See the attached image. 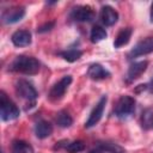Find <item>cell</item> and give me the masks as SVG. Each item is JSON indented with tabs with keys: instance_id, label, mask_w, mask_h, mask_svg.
<instances>
[{
	"instance_id": "cell-1",
	"label": "cell",
	"mask_w": 153,
	"mask_h": 153,
	"mask_svg": "<svg viewBox=\"0 0 153 153\" xmlns=\"http://www.w3.org/2000/svg\"><path fill=\"white\" fill-rule=\"evenodd\" d=\"M41 63L37 59L26 55L17 56L10 65V69L16 73H22L26 75H35L39 72Z\"/></svg>"
},
{
	"instance_id": "cell-2",
	"label": "cell",
	"mask_w": 153,
	"mask_h": 153,
	"mask_svg": "<svg viewBox=\"0 0 153 153\" xmlns=\"http://www.w3.org/2000/svg\"><path fill=\"white\" fill-rule=\"evenodd\" d=\"M135 104H136V102H135V99L133 97H130V96H121L120 99L117 100L116 105H115L114 112L118 118L127 120L134 114Z\"/></svg>"
},
{
	"instance_id": "cell-3",
	"label": "cell",
	"mask_w": 153,
	"mask_h": 153,
	"mask_svg": "<svg viewBox=\"0 0 153 153\" xmlns=\"http://www.w3.org/2000/svg\"><path fill=\"white\" fill-rule=\"evenodd\" d=\"M16 92L22 99L26 100L30 104V106L35 105L36 99L38 97V93H37L36 88L33 87V85L31 82H29L25 79L17 80V82H16Z\"/></svg>"
},
{
	"instance_id": "cell-4",
	"label": "cell",
	"mask_w": 153,
	"mask_h": 153,
	"mask_svg": "<svg viewBox=\"0 0 153 153\" xmlns=\"http://www.w3.org/2000/svg\"><path fill=\"white\" fill-rule=\"evenodd\" d=\"M20 115L17 105L5 94L4 91L0 93V116L2 121H11L18 118Z\"/></svg>"
},
{
	"instance_id": "cell-5",
	"label": "cell",
	"mask_w": 153,
	"mask_h": 153,
	"mask_svg": "<svg viewBox=\"0 0 153 153\" xmlns=\"http://www.w3.org/2000/svg\"><path fill=\"white\" fill-rule=\"evenodd\" d=\"M71 18L79 23H86V22L88 23L96 18V12L93 11V8L91 6L81 5V6H76L72 10Z\"/></svg>"
},
{
	"instance_id": "cell-6",
	"label": "cell",
	"mask_w": 153,
	"mask_h": 153,
	"mask_svg": "<svg viewBox=\"0 0 153 153\" xmlns=\"http://www.w3.org/2000/svg\"><path fill=\"white\" fill-rule=\"evenodd\" d=\"M72 75H65V76H62L56 84H54V86L50 88V91H49V98L51 99V100H60L63 96H65V93H66V91L68 90V86L71 85V82H72Z\"/></svg>"
},
{
	"instance_id": "cell-7",
	"label": "cell",
	"mask_w": 153,
	"mask_h": 153,
	"mask_svg": "<svg viewBox=\"0 0 153 153\" xmlns=\"http://www.w3.org/2000/svg\"><path fill=\"white\" fill-rule=\"evenodd\" d=\"M152 51H153V37H146L134 45V48L128 54V59H134L137 56L147 55Z\"/></svg>"
},
{
	"instance_id": "cell-8",
	"label": "cell",
	"mask_w": 153,
	"mask_h": 153,
	"mask_svg": "<svg viewBox=\"0 0 153 153\" xmlns=\"http://www.w3.org/2000/svg\"><path fill=\"white\" fill-rule=\"evenodd\" d=\"M106 102H108L106 96H103L99 99V102L96 104V106L91 111V114H90V116H88V118H87V121L85 123V127L86 128H92V127H94L100 121V118L103 116V112H104V109H105Z\"/></svg>"
},
{
	"instance_id": "cell-9",
	"label": "cell",
	"mask_w": 153,
	"mask_h": 153,
	"mask_svg": "<svg viewBox=\"0 0 153 153\" xmlns=\"http://www.w3.org/2000/svg\"><path fill=\"white\" fill-rule=\"evenodd\" d=\"M25 16V10L22 6H14L11 8H7L1 14V20L4 24H14L19 20H22Z\"/></svg>"
},
{
	"instance_id": "cell-10",
	"label": "cell",
	"mask_w": 153,
	"mask_h": 153,
	"mask_svg": "<svg viewBox=\"0 0 153 153\" xmlns=\"http://www.w3.org/2000/svg\"><path fill=\"white\" fill-rule=\"evenodd\" d=\"M99 17H100L102 23L104 25H106V26H112L118 20V13H117V11H115L111 6H108V5L102 7Z\"/></svg>"
},
{
	"instance_id": "cell-11",
	"label": "cell",
	"mask_w": 153,
	"mask_h": 153,
	"mask_svg": "<svg viewBox=\"0 0 153 153\" xmlns=\"http://www.w3.org/2000/svg\"><path fill=\"white\" fill-rule=\"evenodd\" d=\"M147 67H148V61H139L131 63L127 72V81L130 82L140 78V75L147 69Z\"/></svg>"
},
{
	"instance_id": "cell-12",
	"label": "cell",
	"mask_w": 153,
	"mask_h": 153,
	"mask_svg": "<svg viewBox=\"0 0 153 153\" xmlns=\"http://www.w3.org/2000/svg\"><path fill=\"white\" fill-rule=\"evenodd\" d=\"M87 75L92 80H104V79H108L111 75V73L106 68H104L102 65L92 63L87 69Z\"/></svg>"
},
{
	"instance_id": "cell-13",
	"label": "cell",
	"mask_w": 153,
	"mask_h": 153,
	"mask_svg": "<svg viewBox=\"0 0 153 153\" xmlns=\"http://www.w3.org/2000/svg\"><path fill=\"white\" fill-rule=\"evenodd\" d=\"M11 41L16 47H26L31 44V32L27 30H18L13 32Z\"/></svg>"
},
{
	"instance_id": "cell-14",
	"label": "cell",
	"mask_w": 153,
	"mask_h": 153,
	"mask_svg": "<svg viewBox=\"0 0 153 153\" xmlns=\"http://www.w3.org/2000/svg\"><path fill=\"white\" fill-rule=\"evenodd\" d=\"M88 153H126V151L117 143L103 142V143H98Z\"/></svg>"
},
{
	"instance_id": "cell-15",
	"label": "cell",
	"mask_w": 153,
	"mask_h": 153,
	"mask_svg": "<svg viewBox=\"0 0 153 153\" xmlns=\"http://www.w3.org/2000/svg\"><path fill=\"white\" fill-rule=\"evenodd\" d=\"M35 134L38 139H45L53 134V126L48 121H38L35 126Z\"/></svg>"
},
{
	"instance_id": "cell-16",
	"label": "cell",
	"mask_w": 153,
	"mask_h": 153,
	"mask_svg": "<svg viewBox=\"0 0 153 153\" xmlns=\"http://www.w3.org/2000/svg\"><path fill=\"white\" fill-rule=\"evenodd\" d=\"M131 33H133V30H131L130 27H124V29H122V30L117 33V36H116V38H115L114 47H115V48H121V47L126 45V44L129 42V39H130V37H131Z\"/></svg>"
},
{
	"instance_id": "cell-17",
	"label": "cell",
	"mask_w": 153,
	"mask_h": 153,
	"mask_svg": "<svg viewBox=\"0 0 153 153\" xmlns=\"http://www.w3.org/2000/svg\"><path fill=\"white\" fill-rule=\"evenodd\" d=\"M11 153H33V147L24 140H14L11 146Z\"/></svg>"
},
{
	"instance_id": "cell-18",
	"label": "cell",
	"mask_w": 153,
	"mask_h": 153,
	"mask_svg": "<svg viewBox=\"0 0 153 153\" xmlns=\"http://www.w3.org/2000/svg\"><path fill=\"white\" fill-rule=\"evenodd\" d=\"M108 36L105 29H103L102 26L99 25H94L92 29H91V33H90V39L92 43H98L103 39H105Z\"/></svg>"
},
{
	"instance_id": "cell-19",
	"label": "cell",
	"mask_w": 153,
	"mask_h": 153,
	"mask_svg": "<svg viewBox=\"0 0 153 153\" xmlns=\"http://www.w3.org/2000/svg\"><path fill=\"white\" fill-rule=\"evenodd\" d=\"M56 123L61 128H68V127L72 126L73 118H72V116L66 110H61L56 115Z\"/></svg>"
},
{
	"instance_id": "cell-20",
	"label": "cell",
	"mask_w": 153,
	"mask_h": 153,
	"mask_svg": "<svg viewBox=\"0 0 153 153\" xmlns=\"http://www.w3.org/2000/svg\"><path fill=\"white\" fill-rule=\"evenodd\" d=\"M60 55L67 61V62H75L78 61L81 56H82V51L79 50V49H68V50H65V51H61Z\"/></svg>"
},
{
	"instance_id": "cell-21",
	"label": "cell",
	"mask_w": 153,
	"mask_h": 153,
	"mask_svg": "<svg viewBox=\"0 0 153 153\" xmlns=\"http://www.w3.org/2000/svg\"><path fill=\"white\" fill-rule=\"evenodd\" d=\"M141 126L143 129L153 128V109H146L141 115Z\"/></svg>"
},
{
	"instance_id": "cell-22",
	"label": "cell",
	"mask_w": 153,
	"mask_h": 153,
	"mask_svg": "<svg viewBox=\"0 0 153 153\" xmlns=\"http://www.w3.org/2000/svg\"><path fill=\"white\" fill-rule=\"evenodd\" d=\"M84 149H85V143L80 140L68 142V145L66 147V151L69 152V153H79V152H82Z\"/></svg>"
},
{
	"instance_id": "cell-23",
	"label": "cell",
	"mask_w": 153,
	"mask_h": 153,
	"mask_svg": "<svg viewBox=\"0 0 153 153\" xmlns=\"http://www.w3.org/2000/svg\"><path fill=\"white\" fill-rule=\"evenodd\" d=\"M54 22H50V23H47V24H44V25H42V26H39L38 29H37V32H39V33H43V32H48V31H50L53 27H54Z\"/></svg>"
},
{
	"instance_id": "cell-24",
	"label": "cell",
	"mask_w": 153,
	"mask_h": 153,
	"mask_svg": "<svg viewBox=\"0 0 153 153\" xmlns=\"http://www.w3.org/2000/svg\"><path fill=\"white\" fill-rule=\"evenodd\" d=\"M151 22L153 23V2L151 5Z\"/></svg>"
},
{
	"instance_id": "cell-25",
	"label": "cell",
	"mask_w": 153,
	"mask_h": 153,
	"mask_svg": "<svg viewBox=\"0 0 153 153\" xmlns=\"http://www.w3.org/2000/svg\"><path fill=\"white\" fill-rule=\"evenodd\" d=\"M152 81H153V80H152Z\"/></svg>"
}]
</instances>
